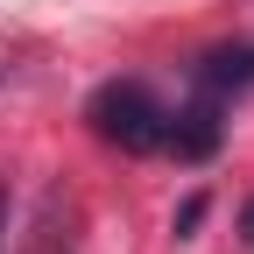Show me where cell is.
<instances>
[{
    "mask_svg": "<svg viewBox=\"0 0 254 254\" xmlns=\"http://www.w3.org/2000/svg\"><path fill=\"white\" fill-rule=\"evenodd\" d=\"M85 120H92V134H99V141H113V148H127V155L163 148V99H155L141 78L99 85V92H92V106H85Z\"/></svg>",
    "mask_w": 254,
    "mask_h": 254,
    "instance_id": "cell-1",
    "label": "cell"
},
{
    "mask_svg": "<svg viewBox=\"0 0 254 254\" xmlns=\"http://www.w3.org/2000/svg\"><path fill=\"white\" fill-rule=\"evenodd\" d=\"M219 134H226V127H219L212 92H205L198 106H184V113H163V148L177 155V163H205V155L219 148Z\"/></svg>",
    "mask_w": 254,
    "mask_h": 254,
    "instance_id": "cell-2",
    "label": "cell"
},
{
    "mask_svg": "<svg viewBox=\"0 0 254 254\" xmlns=\"http://www.w3.org/2000/svg\"><path fill=\"white\" fill-rule=\"evenodd\" d=\"M198 85L205 92H233V85H254V43H219L198 57Z\"/></svg>",
    "mask_w": 254,
    "mask_h": 254,
    "instance_id": "cell-3",
    "label": "cell"
},
{
    "mask_svg": "<svg viewBox=\"0 0 254 254\" xmlns=\"http://www.w3.org/2000/svg\"><path fill=\"white\" fill-rule=\"evenodd\" d=\"M198 219H205V198H184V205H177V233H190Z\"/></svg>",
    "mask_w": 254,
    "mask_h": 254,
    "instance_id": "cell-4",
    "label": "cell"
},
{
    "mask_svg": "<svg viewBox=\"0 0 254 254\" xmlns=\"http://www.w3.org/2000/svg\"><path fill=\"white\" fill-rule=\"evenodd\" d=\"M240 233H247V247H254V198L240 205Z\"/></svg>",
    "mask_w": 254,
    "mask_h": 254,
    "instance_id": "cell-5",
    "label": "cell"
},
{
    "mask_svg": "<svg viewBox=\"0 0 254 254\" xmlns=\"http://www.w3.org/2000/svg\"><path fill=\"white\" fill-rule=\"evenodd\" d=\"M0 254H7V184H0Z\"/></svg>",
    "mask_w": 254,
    "mask_h": 254,
    "instance_id": "cell-6",
    "label": "cell"
}]
</instances>
